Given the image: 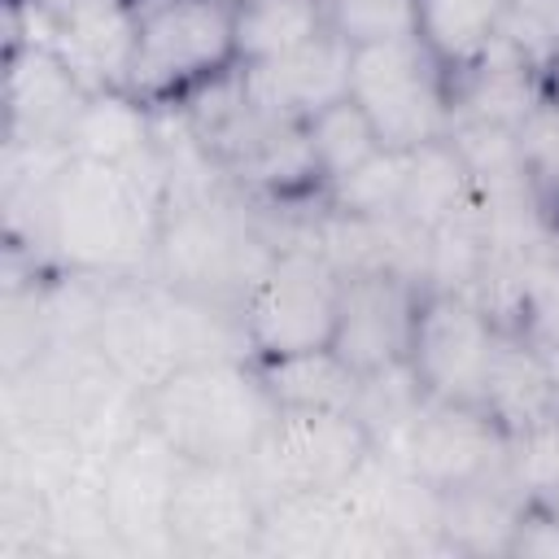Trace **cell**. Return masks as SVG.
<instances>
[{"label":"cell","instance_id":"cell-1","mask_svg":"<svg viewBox=\"0 0 559 559\" xmlns=\"http://www.w3.org/2000/svg\"><path fill=\"white\" fill-rule=\"evenodd\" d=\"M166 179V166L131 170L66 157L31 223L35 258L52 271L87 280L148 275Z\"/></svg>","mask_w":559,"mask_h":559},{"label":"cell","instance_id":"cell-2","mask_svg":"<svg viewBox=\"0 0 559 559\" xmlns=\"http://www.w3.org/2000/svg\"><path fill=\"white\" fill-rule=\"evenodd\" d=\"M92 341L140 393L188 362L249 354L240 310L179 293L153 275L105 284Z\"/></svg>","mask_w":559,"mask_h":559},{"label":"cell","instance_id":"cell-3","mask_svg":"<svg viewBox=\"0 0 559 559\" xmlns=\"http://www.w3.org/2000/svg\"><path fill=\"white\" fill-rule=\"evenodd\" d=\"M275 415L280 402L249 354L201 358L144 389V424L188 463H249Z\"/></svg>","mask_w":559,"mask_h":559},{"label":"cell","instance_id":"cell-4","mask_svg":"<svg viewBox=\"0 0 559 559\" xmlns=\"http://www.w3.org/2000/svg\"><path fill=\"white\" fill-rule=\"evenodd\" d=\"M275 245H262V236L210 188H183L166 179L162 197V218H157V245H153V266L148 275L240 310L245 288L262 271Z\"/></svg>","mask_w":559,"mask_h":559},{"label":"cell","instance_id":"cell-5","mask_svg":"<svg viewBox=\"0 0 559 559\" xmlns=\"http://www.w3.org/2000/svg\"><path fill=\"white\" fill-rule=\"evenodd\" d=\"M135 39L127 92L157 114L188 105L236 70V26L223 0H131Z\"/></svg>","mask_w":559,"mask_h":559},{"label":"cell","instance_id":"cell-6","mask_svg":"<svg viewBox=\"0 0 559 559\" xmlns=\"http://www.w3.org/2000/svg\"><path fill=\"white\" fill-rule=\"evenodd\" d=\"M341 275L345 266L323 245H275L240 297L249 358L266 362L306 349H328L336 328Z\"/></svg>","mask_w":559,"mask_h":559},{"label":"cell","instance_id":"cell-7","mask_svg":"<svg viewBox=\"0 0 559 559\" xmlns=\"http://www.w3.org/2000/svg\"><path fill=\"white\" fill-rule=\"evenodd\" d=\"M349 96L371 118L384 148H419L454 131L450 74L419 39L354 48Z\"/></svg>","mask_w":559,"mask_h":559},{"label":"cell","instance_id":"cell-8","mask_svg":"<svg viewBox=\"0 0 559 559\" xmlns=\"http://www.w3.org/2000/svg\"><path fill=\"white\" fill-rule=\"evenodd\" d=\"M507 323L476 297L459 288H428L419 297L415 336L406 367L424 397L437 402H476L485 406V389L507 341Z\"/></svg>","mask_w":559,"mask_h":559},{"label":"cell","instance_id":"cell-9","mask_svg":"<svg viewBox=\"0 0 559 559\" xmlns=\"http://www.w3.org/2000/svg\"><path fill=\"white\" fill-rule=\"evenodd\" d=\"M376 432L354 411L280 406L275 424L266 428L262 445L245 467L258 480L262 498H275L306 489H341L376 459Z\"/></svg>","mask_w":559,"mask_h":559},{"label":"cell","instance_id":"cell-10","mask_svg":"<svg viewBox=\"0 0 559 559\" xmlns=\"http://www.w3.org/2000/svg\"><path fill=\"white\" fill-rule=\"evenodd\" d=\"M507 437L489 406L424 397L402 437L384 450L437 493H463L507 480Z\"/></svg>","mask_w":559,"mask_h":559},{"label":"cell","instance_id":"cell-11","mask_svg":"<svg viewBox=\"0 0 559 559\" xmlns=\"http://www.w3.org/2000/svg\"><path fill=\"white\" fill-rule=\"evenodd\" d=\"M424 280L393 262H358L341 275L332 349L362 380L406 367Z\"/></svg>","mask_w":559,"mask_h":559},{"label":"cell","instance_id":"cell-12","mask_svg":"<svg viewBox=\"0 0 559 559\" xmlns=\"http://www.w3.org/2000/svg\"><path fill=\"white\" fill-rule=\"evenodd\" d=\"M266 498L245 463H188L170 502V555H258Z\"/></svg>","mask_w":559,"mask_h":559},{"label":"cell","instance_id":"cell-13","mask_svg":"<svg viewBox=\"0 0 559 559\" xmlns=\"http://www.w3.org/2000/svg\"><path fill=\"white\" fill-rule=\"evenodd\" d=\"M188 459L148 424L105 459V520L127 555H170V502Z\"/></svg>","mask_w":559,"mask_h":559},{"label":"cell","instance_id":"cell-14","mask_svg":"<svg viewBox=\"0 0 559 559\" xmlns=\"http://www.w3.org/2000/svg\"><path fill=\"white\" fill-rule=\"evenodd\" d=\"M87 92L48 44H4V144H61Z\"/></svg>","mask_w":559,"mask_h":559},{"label":"cell","instance_id":"cell-15","mask_svg":"<svg viewBox=\"0 0 559 559\" xmlns=\"http://www.w3.org/2000/svg\"><path fill=\"white\" fill-rule=\"evenodd\" d=\"M349 57L354 48L328 31L288 57L240 70V87L258 114L275 122H306L323 105L349 96Z\"/></svg>","mask_w":559,"mask_h":559},{"label":"cell","instance_id":"cell-16","mask_svg":"<svg viewBox=\"0 0 559 559\" xmlns=\"http://www.w3.org/2000/svg\"><path fill=\"white\" fill-rule=\"evenodd\" d=\"M157 109L144 105L127 87H92L70 118L61 144L70 157L105 162V166H131V170H157L166 166L157 144Z\"/></svg>","mask_w":559,"mask_h":559},{"label":"cell","instance_id":"cell-17","mask_svg":"<svg viewBox=\"0 0 559 559\" xmlns=\"http://www.w3.org/2000/svg\"><path fill=\"white\" fill-rule=\"evenodd\" d=\"M476 210H485L480 183L450 135L419 144V148H406V192H402L397 227L428 240L432 231H441V227H450Z\"/></svg>","mask_w":559,"mask_h":559},{"label":"cell","instance_id":"cell-18","mask_svg":"<svg viewBox=\"0 0 559 559\" xmlns=\"http://www.w3.org/2000/svg\"><path fill=\"white\" fill-rule=\"evenodd\" d=\"M507 17L511 0H419L415 39L454 79L493 52V44L507 31Z\"/></svg>","mask_w":559,"mask_h":559},{"label":"cell","instance_id":"cell-19","mask_svg":"<svg viewBox=\"0 0 559 559\" xmlns=\"http://www.w3.org/2000/svg\"><path fill=\"white\" fill-rule=\"evenodd\" d=\"M258 362V358H253ZM271 397L280 406H301V411H354L362 402V376L336 358V349H306L288 358H266L258 362Z\"/></svg>","mask_w":559,"mask_h":559},{"label":"cell","instance_id":"cell-20","mask_svg":"<svg viewBox=\"0 0 559 559\" xmlns=\"http://www.w3.org/2000/svg\"><path fill=\"white\" fill-rule=\"evenodd\" d=\"M236 26V70L288 57L319 35H328L319 0H245L231 9Z\"/></svg>","mask_w":559,"mask_h":559},{"label":"cell","instance_id":"cell-21","mask_svg":"<svg viewBox=\"0 0 559 559\" xmlns=\"http://www.w3.org/2000/svg\"><path fill=\"white\" fill-rule=\"evenodd\" d=\"M301 135H306V148H310V162H314V175H319L323 192L332 183H341L345 175H354L367 157H376L384 148L371 118L358 109L354 96H341V100L323 105L319 114H310L301 122Z\"/></svg>","mask_w":559,"mask_h":559},{"label":"cell","instance_id":"cell-22","mask_svg":"<svg viewBox=\"0 0 559 559\" xmlns=\"http://www.w3.org/2000/svg\"><path fill=\"white\" fill-rule=\"evenodd\" d=\"M406 192V148H380L323 192V210L349 227H393Z\"/></svg>","mask_w":559,"mask_h":559},{"label":"cell","instance_id":"cell-23","mask_svg":"<svg viewBox=\"0 0 559 559\" xmlns=\"http://www.w3.org/2000/svg\"><path fill=\"white\" fill-rule=\"evenodd\" d=\"M511 332L559 358V249H546L520 266Z\"/></svg>","mask_w":559,"mask_h":559},{"label":"cell","instance_id":"cell-24","mask_svg":"<svg viewBox=\"0 0 559 559\" xmlns=\"http://www.w3.org/2000/svg\"><path fill=\"white\" fill-rule=\"evenodd\" d=\"M507 485L524 502H542L559 489V411L507 437Z\"/></svg>","mask_w":559,"mask_h":559},{"label":"cell","instance_id":"cell-25","mask_svg":"<svg viewBox=\"0 0 559 559\" xmlns=\"http://www.w3.org/2000/svg\"><path fill=\"white\" fill-rule=\"evenodd\" d=\"M328 31L349 48L415 39V4L419 0H319Z\"/></svg>","mask_w":559,"mask_h":559},{"label":"cell","instance_id":"cell-26","mask_svg":"<svg viewBox=\"0 0 559 559\" xmlns=\"http://www.w3.org/2000/svg\"><path fill=\"white\" fill-rule=\"evenodd\" d=\"M502 35L546 70L559 57V0H511Z\"/></svg>","mask_w":559,"mask_h":559},{"label":"cell","instance_id":"cell-27","mask_svg":"<svg viewBox=\"0 0 559 559\" xmlns=\"http://www.w3.org/2000/svg\"><path fill=\"white\" fill-rule=\"evenodd\" d=\"M537 507H542V511H546V515H550V520L559 524V489H555V493H546V498H542Z\"/></svg>","mask_w":559,"mask_h":559},{"label":"cell","instance_id":"cell-28","mask_svg":"<svg viewBox=\"0 0 559 559\" xmlns=\"http://www.w3.org/2000/svg\"><path fill=\"white\" fill-rule=\"evenodd\" d=\"M223 4H231V9H236V4H245V0H223Z\"/></svg>","mask_w":559,"mask_h":559}]
</instances>
